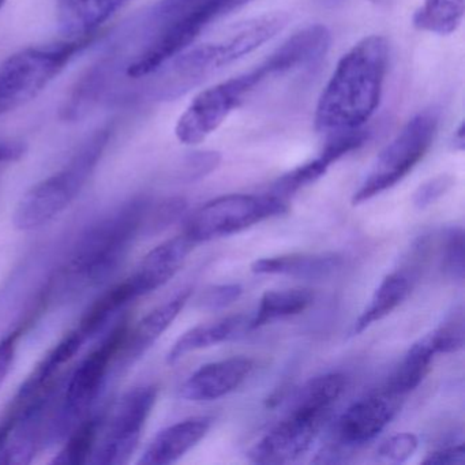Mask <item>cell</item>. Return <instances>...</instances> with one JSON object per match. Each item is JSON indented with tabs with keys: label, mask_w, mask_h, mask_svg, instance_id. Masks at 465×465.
<instances>
[{
	"label": "cell",
	"mask_w": 465,
	"mask_h": 465,
	"mask_svg": "<svg viewBox=\"0 0 465 465\" xmlns=\"http://www.w3.org/2000/svg\"><path fill=\"white\" fill-rule=\"evenodd\" d=\"M252 0H159L133 26L124 43L96 64L111 72L124 64L129 80L151 77L189 50L206 28Z\"/></svg>",
	"instance_id": "obj_1"
},
{
	"label": "cell",
	"mask_w": 465,
	"mask_h": 465,
	"mask_svg": "<svg viewBox=\"0 0 465 465\" xmlns=\"http://www.w3.org/2000/svg\"><path fill=\"white\" fill-rule=\"evenodd\" d=\"M385 37H364L337 64L315 110V129L325 134L359 130L370 121L382 97L388 72Z\"/></svg>",
	"instance_id": "obj_2"
},
{
	"label": "cell",
	"mask_w": 465,
	"mask_h": 465,
	"mask_svg": "<svg viewBox=\"0 0 465 465\" xmlns=\"http://www.w3.org/2000/svg\"><path fill=\"white\" fill-rule=\"evenodd\" d=\"M287 24L288 15L284 13H268L233 26L227 34L200 47L184 51L145 78L152 83L146 94L159 102L183 96L225 67L271 42Z\"/></svg>",
	"instance_id": "obj_3"
},
{
	"label": "cell",
	"mask_w": 465,
	"mask_h": 465,
	"mask_svg": "<svg viewBox=\"0 0 465 465\" xmlns=\"http://www.w3.org/2000/svg\"><path fill=\"white\" fill-rule=\"evenodd\" d=\"M149 205L148 198H134L88 228L64 266V280L78 288L105 282L143 232Z\"/></svg>",
	"instance_id": "obj_4"
},
{
	"label": "cell",
	"mask_w": 465,
	"mask_h": 465,
	"mask_svg": "<svg viewBox=\"0 0 465 465\" xmlns=\"http://www.w3.org/2000/svg\"><path fill=\"white\" fill-rule=\"evenodd\" d=\"M344 389L345 378L339 372L312 378L299 391L290 413L252 446L250 460L258 464H285L306 453Z\"/></svg>",
	"instance_id": "obj_5"
},
{
	"label": "cell",
	"mask_w": 465,
	"mask_h": 465,
	"mask_svg": "<svg viewBox=\"0 0 465 465\" xmlns=\"http://www.w3.org/2000/svg\"><path fill=\"white\" fill-rule=\"evenodd\" d=\"M111 134L110 127L97 130L64 168L32 186L15 206L13 213L15 227L25 232L39 230L66 211L96 170Z\"/></svg>",
	"instance_id": "obj_6"
},
{
	"label": "cell",
	"mask_w": 465,
	"mask_h": 465,
	"mask_svg": "<svg viewBox=\"0 0 465 465\" xmlns=\"http://www.w3.org/2000/svg\"><path fill=\"white\" fill-rule=\"evenodd\" d=\"M94 36L18 51L0 64V116L36 99Z\"/></svg>",
	"instance_id": "obj_7"
},
{
	"label": "cell",
	"mask_w": 465,
	"mask_h": 465,
	"mask_svg": "<svg viewBox=\"0 0 465 465\" xmlns=\"http://www.w3.org/2000/svg\"><path fill=\"white\" fill-rule=\"evenodd\" d=\"M276 77L268 59L254 69L201 92L186 108L175 127L179 143L197 145L216 132L228 116L265 81Z\"/></svg>",
	"instance_id": "obj_8"
},
{
	"label": "cell",
	"mask_w": 465,
	"mask_h": 465,
	"mask_svg": "<svg viewBox=\"0 0 465 465\" xmlns=\"http://www.w3.org/2000/svg\"><path fill=\"white\" fill-rule=\"evenodd\" d=\"M438 124L440 115L435 111H424L413 116L378 154L369 175L353 194V205H361L402 181L431 148Z\"/></svg>",
	"instance_id": "obj_9"
},
{
	"label": "cell",
	"mask_w": 465,
	"mask_h": 465,
	"mask_svg": "<svg viewBox=\"0 0 465 465\" xmlns=\"http://www.w3.org/2000/svg\"><path fill=\"white\" fill-rule=\"evenodd\" d=\"M288 211L279 195L232 194L209 201L187 219L184 235L195 244L235 235Z\"/></svg>",
	"instance_id": "obj_10"
},
{
	"label": "cell",
	"mask_w": 465,
	"mask_h": 465,
	"mask_svg": "<svg viewBox=\"0 0 465 465\" xmlns=\"http://www.w3.org/2000/svg\"><path fill=\"white\" fill-rule=\"evenodd\" d=\"M127 331L129 325L126 322L119 323L100 345L78 364L67 382L64 405L59 412L58 420L54 421V429L50 432L54 440L67 437L85 418L89 408L96 401L104 386L111 364L119 358Z\"/></svg>",
	"instance_id": "obj_11"
},
{
	"label": "cell",
	"mask_w": 465,
	"mask_h": 465,
	"mask_svg": "<svg viewBox=\"0 0 465 465\" xmlns=\"http://www.w3.org/2000/svg\"><path fill=\"white\" fill-rule=\"evenodd\" d=\"M157 388L143 385L130 389L116 402L102 440H97L92 464L122 465L137 449L146 420L156 404Z\"/></svg>",
	"instance_id": "obj_12"
},
{
	"label": "cell",
	"mask_w": 465,
	"mask_h": 465,
	"mask_svg": "<svg viewBox=\"0 0 465 465\" xmlns=\"http://www.w3.org/2000/svg\"><path fill=\"white\" fill-rule=\"evenodd\" d=\"M400 396L382 391L353 402L339 419L337 437L344 445H363L374 440L400 410Z\"/></svg>",
	"instance_id": "obj_13"
},
{
	"label": "cell",
	"mask_w": 465,
	"mask_h": 465,
	"mask_svg": "<svg viewBox=\"0 0 465 465\" xmlns=\"http://www.w3.org/2000/svg\"><path fill=\"white\" fill-rule=\"evenodd\" d=\"M254 361L243 356L213 361L198 369L181 386L182 399L189 401H213L238 389L252 374Z\"/></svg>",
	"instance_id": "obj_14"
},
{
	"label": "cell",
	"mask_w": 465,
	"mask_h": 465,
	"mask_svg": "<svg viewBox=\"0 0 465 465\" xmlns=\"http://www.w3.org/2000/svg\"><path fill=\"white\" fill-rule=\"evenodd\" d=\"M367 140H369V133L361 129L331 135V140L321 152L320 156L310 160L309 163H304L303 165H299L276 182L273 194L287 201L293 193L322 178L334 163L363 146Z\"/></svg>",
	"instance_id": "obj_15"
},
{
	"label": "cell",
	"mask_w": 465,
	"mask_h": 465,
	"mask_svg": "<svg viewBox=\"0 0 465 465\" xmlns=\"http://www.w3.org/2000/svg\"><path fill=\"white\" fill-rule=\"evenodd\" d=\"M195 243L186 235L163 242L145 255L137 271L129 277L137 295L145 296L167 284L186 262Z\"/></svg>",
	"instance_id": "obj_16"
},
{
	"label": "cell",
	"mask_w": 465,
	"mask_h": 465,
	"mask_svg": "<svg viewBox=\"0 0 465 465\" xmlns=\"http://www.w3.org/2000/svg\"><path fill=\"white\" fill-rule=\"evenodd\" d=\"M212 423L213 419L209 416H194L165 427L149 443L138 464L168 465L178 461L208 434Z\"/></svg>",
	"instance_id": "obj_17"
},
{
	"label": "cell",
	"mask_w": 465,
	"mask_h": 465,
	"mask_svg": "<svg viewBox=\"0 0 465 465\" xmlns=\"http://www.w3.org/2000/svg\"><path fill=\"white\" fill-rule=\"evenodd\" d=\"M133 0H58L56 20L67 39L96 36Z\"/></svg>",
	"instance_id": "obj_18"
},
{
	"label": "cell",
	"mask_w": 465,
	"mask_h": 465,
	"mask_svg": "<svg viewBox=\"0 0 465 465\" xmlns=\"http://www.w3.org/2000/svg\"><path fill=\"white\" fill-rule=\"evenodd\" d=\"M190 295H192V291L184 290L167 303L152 310L135 325V328H133V331L129 329L119 358H124V361L132 363L145 355L146 351L163 336V333L173 325V321L181 314Z\"/></svg>",
	"instance_id": "obj_19"
},
{
	"label": "cell",
	"mask_w": 465,
	"mask_h": 465,
	"mask_svg": "<svg viewBox=\"0 0 465 465\" xmlns=\"http://www.w3.org/2000/svg\"><path fill=\"white\" fill-rule=\"evenodd\" d=\"M341 265L336 254H288L255 261L252 271L257 274H280L296 279H322Z\"/></svg>",
	"instance_id": "obj_20"
},
{
	"label": "cell",
	"mask_w": 465,
	"mask_h": 465,
	"mask_svg": "<svg viewBox=\"0 0 465 465\" xmlns=\"http://www.w3.org/2000/svg\"><path fill=\"white\" fill-rule=\"evenodd\" d=\"M246 329L249 331V320L243 315H233L216 322L195 326L176 340L168 352L167 361L170 364L176 363L187 353L235 339Z\"/></svg>",
	"instance_id": "obj_21"
},
{
	"label": "cell",
	"mask_w": 465,
	"mask_h": 465,
	"mask_svg": "<svg viewBox=\"0 0 465 465\" xmlns=\"http://www.w3.org/2000/svg\"><path fill=\"white\" fill-rule=\"evenodd\" d=\"M411 290H412V277L407 272L396 271L388 274L378 285L369 306L353 323L351 336L363 333L372 323L388 317L407 299Z\"/></svg>",
	"instance_id": "obj_22"
},
{
	"label": "cell",
	"mask_w": 465,
	"mask_h": 465,
	"mask_svg": "<svg viewBox=\"0 0 465 465\" xmlns=\"http://www.w3.org/2000/svg\"><path fill=\"white\" fill-rule=\"evenodd\" d=\"M138 299L134 285L130 282L129 277L124 282L105 291L100 298L86 310L84 317L81 318L80 325L75 331L81 334L85 341L96 336L102 329L110 322L114 315L118 314L127 304Z\"/></svg>",
	"instance_id": "obj_23"
},
{
	"label": "cell",
	"mask_w": 465,
	"mask_h": 465,
	"mask_svg": "<svg viewBox=\"0 0 465 465\" xmlns=\"http://www.w3.org/2000/svg\"><path fill=\"white\" fill-rule=\"evenodd\" d=\"M314 302V293L304 288L268 291L263 293L254 317L249 320V331L262 328L277 320L293 317L306 312Z\"/></svg>",
	"instance_id": "obj_24"
},
{
	"label": "cell",
	"mask_w": 465,
	"mask_h": 465,
	"mask_svg": "<svg viewBox=\"0 0 465 465\" xmlns=\"http://www.w3.org/2000/svg\"><path fill=\"white\" fill-rule=\"evenodd\" d=\"M435 355L437 351L427 334L423 339L416 341L405 353L399 369L389 381L386 391L401 397L418 388L429 374Z\"/></svg>",
	"instance_id": "obj_25"
},
{
	"label": "cell",
	"mask_w": 465,
	"mask_h": 465,
	"mask_svg": "<svg viewBox=\"0 0 465 465\" xmlns=\"http://www.w3.org/2000/svg\"><path fill=\"white\" fill-rule=\"evenodd\" d=\"M465 0H423L413 15V25L421 32L450 35L461 25Z\"/></svg>",
	"instance_id": "obj_26"
},
{
	"label": "cell",
	"mask_w": 465,
	"mask_h": 465,
	"mask_svg": "<svg viewBox=\"0 0 465 465\" xmlns=\"http://www.w3.org/2000/svg\"><path fill=\"white\" fill-rule=\"evenodd\" d=\"M104 416L94 415L84 418L70 431L69 440L61 451L54 457L53 464L84 465L91 461L100 440Z\"/></svg>",
	"instance_id": "obj_27"
},
{
	"label": "cell",
	"mask_w": 465,
	"mask_h": 465,
	"mask_svg": "<svg viewBox=\"0 0 465 465\" xmlns=\"http://www.w3.org/2000/svg\"><path fill=\"white\" fill-rule=\"evenodd\" d=\"M437 353H453L464 347V312L462 307L429 333Z\"/></svg>",
	"instance_id": "obj_28"
},
{
	"label": "cell",
	"mask_w": 465,
	"mask_h": 465,
	"mask_svg": "<svg viewBox=\"0 0 465 465\" xmlns=\"http://www.w3.org/2000/svg\"><path fill=\"white\" fill-rule=\"evenodd\" d=\"M443 269L457 282L464 280V232L461 228H450L443 241Z\"/></svg>",
	"instance_id": "obj_29"
},
{
	"label": "cell",
	"mask_w": 465,
	"mask_h": 465,
	"mask_svg": "<svg viewBox=\"0 0 465 465\" xmlns=\"http://www.w3.org/2000/svg\"><path fill=\"white\" fill-rule=\"evenodd\" d=\"M186 211V201L183 198H168L162 201L156 206L149 205L146 213L143 231L148 233L162 232L163 230L178 220L183 212Z\"/></svg>",
	"instance_id": "obj_30"
},
{
	"label": "cell",
	"mask_w": 465,
	"mask_h": 465,
	"mask_svg": "<svg viewBox=\"0 0 465 465\" xmlns=\"http://www.w3.org/2000/svg\"><path fill=\"white\" fill-rule=\"evenodd\" d=\"M418 445L419 440L416 435L411 434V432H401V434L393 435L385 443H382L378 454L388 461L400 464L413 456Z\"/></svg>",
	"instance_id": "obj_31"
},
{
	"label": "cell",
	"mask_w": 465,
	"mask_h": 465,
	"mask_svg": "<svg viewBox=\"0 0 465 465\" xmlns=\"http://www.w3.org/2000/svg\"><path fill=\"white\" fill-rule=\"evenodd\" d=\"M454 179L450 175H438L424 182L418 187L412 197L413 205L418 209H426L440 200L453 187Z\"/></svg>",
	"instance_id": "obj_32"
},
{
	"label": "cell",
	"mask_w": 465,
	"mask_h": 465,
	"mask_svg": "<svg viewBox=\"0 0 465 465\" xmlns=\"http://www.w3.org/2000/svg\"><path fill=\"white\" fill-rule=\"evenodd\" d=\"M243 293V288L239 284L214 285L208 288L200 299L203 309L216 312L235 303Z\"/></svg>",
	"instance_id": "obj_33"
},
{
	"label": "cell",
	"mask_w": 465,
	"mask_h": 465,
	"mask_svg": "<svg viewBox=\"0 0 465 465\" xmlns=\"http://www.w3.org/2000/svg\"><path fill=\"white\" fill-rule=\"evenodd\" d=\"M21 333H23V328H17L0 340V386L5 382L10 369H12Z\"/></svg>",
	"instance_id": "obj_34"
},
{
	"label": "cell",
	"mask_w": 465,
	"mask_h": 465,
	"mask_svg": "<svg viewBox=\"0 0 465 465\" xmlns=\"http://www.w3.org/2000/svg\"><path fill=\"white\" fill-rule=\"evenodd\" d=\"M220 163L219 153H200L197 156L192 157L187 162L186 178L189 181H195V179L203 178V176L211 173L212 171L216 170Z\"/></svg>",
	"instance_id": "obj_35"
},
{
	"label": "cell",
	"mask_w": 465,
	"mask_h": 465,
	"mask_svg": "<svg viewBox=\"0 0 465 465\" xmlns=\"http://www.w3.org/2000/svg\"><path fill=\"white\" fill-rule=\"evenodd\" d=\"M423 464L427 465H461L465 462L464 445L460 443L456 446H449V448L438 449L432 453L427 454L423 460Z\"/></svg>",
	"instance_id": "obj_36"
},
{
	"label": "cell",
	"mask_w": 465,
	"mask_h": 465,
	"mask_svg": "<svg viewBox=\"0 0 465 465\" xmlns=\"http://www.w3.org/2000/svg\"><path fill=\"white\" fill-rule=\"evenodd\" d=\"M25 153V146L21 143H0V165L17 162Z\"/></svg>",
	"instance_id": "obj_37"
},
{
	"label": "cell",
	"mask_w": 465,
	"mask_h": 465,
	"mask_svg": "<svg viewBox=\"0 0 465 465\" xmlns=\"http://www.w3.org/2000/svg\"><path fill=\"white\" fill-rule=\"evenodd\" d=\"M15 429H17V423H15V419L9 418V416L0 421V451L6 448Z\"/></svg>",
	"instance_id": "obj_38"
},
{
	"label": "cell",
	"mask_w": 465,
	"mask_h": 465,
	"mask_svg": "<svg viewBox=\"0 0 465 465\" xmlns=\"http://www.w3.org/2000/svg\"><path fill=\"white\" fill-rule=\"evenodd\" d=\"M453 148L456 151H462L464 149V126L460 124L457 132L453 135Z\"/></svg>",
	"instance_id": "obj_39"
},
{
	"label": "cell",
	"mask_w": 465,
	"mask_h": 465,
	"mask_svg": "<svg viewBox=\"0 0 465 465\" xmlns=\"http://www.w3.org/2000/svg\"><path fill=\"white\" fill-rule=\"evenodd\" d=\"M369 2H371V4H386V2H389V0H369Z\"/></svg>",
	"instance_id": "obj_40"
},
{
	"label": "cell",
	"mask_w": 465,
	"mask_h": 465,
	"mask_svg": "<svg viewBox=\"0 0 465 465\" xmlns=\"http://www.w3.org/2000/svg\"><path fill=\"white\" fill-rule=\"evenodd\" d=\"M7 0H0V10L4 9L5 5H6Z\"/></svg>",
	"instance_id": "obj_41"
}]
</instances>
